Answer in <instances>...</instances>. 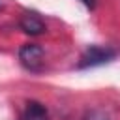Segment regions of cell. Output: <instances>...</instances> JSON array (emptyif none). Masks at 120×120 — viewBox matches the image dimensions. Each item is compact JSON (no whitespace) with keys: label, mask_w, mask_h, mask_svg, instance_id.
<instances>
[{"label":"cell","mask_w":120,"mask_h":120,"mask_svg":"<svg viewBox=\"0 0 120 120\" xmlns=\"http://www.w3.org/2000/svg\"><path fill=\"white\" fill-rule=\"evenodd\" d=\"M116 56V51L111 49V47H103V45H90L81 60H79V68H96V66H101V64H107L111 62L112 58Z\"/></svg>","instance_id":"cell-1"},{"label":"cell","mask_w":120,"mask_h":120,"mask_svg":"<svg viewBox=\"0 0 120 120\" xmlns=\"http://www.w3.org/2000/svg\"><path fill=\"white\" fill-rule=\"evenodd\" d=\"M19 60L26 69L39 71L41 66H43V49L39 45H34V43L22 45L21 51H19Z\"/></svg>","instance_id":"cell-2"},{"label":"cell","mask_w":120,"mask_h":120,"mask_svg":"<svg viewBox=\"0 0 120 120\" xmlns=\"http://www.w3.org/2000/svg\"><path fill=\"white\" fill-rule=\"evenodd\" d=\"M19 26L24 34H30V36H39L45 32V22L36 13H24L19 21Z\"/></svg>","instance_id":"cell-3"},{"label":"cell","mask_w":120,"mask_h":120,"mask_svg":"<svg viewBox=\"0 0 120 120\" xmlns=\"http://www.w3.org/2000/svg\"><path fill=\"white\" fill-rule=\"evenodd\" d=\"M21 120H49V112L41 103L30 101V103H26V107L21 114Z\"/></svg>","instance_id":"cell-4"},{"label":"cell","mask_w":120,"mask_h":120,"mask_svg":"<svg viewBox=\"0 0 120 120\" xmlns=\"http://www.w3.org/2000/svg\"><path fill=\"white\" fill-rule=\"evenodd\" d=\"M84 120H109V116L101 109H92V111H88L84 114Z\"/></svg>","instance_id":"cell-5"},{"label":"cell","mask_w":120,"mask_h":120,"mask_svg":"<svg viewBox=\"0 0 120 120\" xmlns=\"http://www.w3.org/2000/svg\"><path fill=\"white\" fill-rule=\"evenodd\" d=\"M81 2H82V4L86 6V8H90V9H92V8L96 6V0H81Z\"/></svg>","instance_id":"cell-6"}]
</instances>
